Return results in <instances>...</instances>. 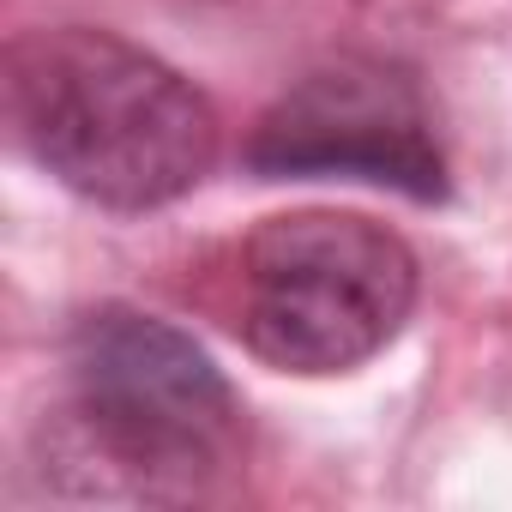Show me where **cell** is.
<instances>
[{
    "label": "cell",
    "instance_id": "1",
    "mask_svg": "<svg viewBox=\"0 0 512 512\" xmlns=\"http://www.w3.org/2000/svg\"><path fill=\"white\" fill-rule=\"evenodd\" d=\"M7 121L19 145L103 211H157L193 193L217 163V109L151 49L61 25L7 55Z\"/></svg>",
    "mask_w": 512,
    "mask_h": 512
},
{
    "label": "cell",
    "instance_id": "2",
    "mask_svg": "<svg viewBox=\"0 0 512 512\" xmlns=\"http://www.w3.org/2000/svg\"><path fill=\"white\" fill-rule=\"evenodd\" d=\"M67 380L79 452L103 464V488L181 500L235 452L241 410L229 380L157 314L91 308L67 338Z\"/></svg>",
    "mask_w": 512,
    "mask_h": 512
},
{
    "label": "cell",
    "instance_id": "3",
    "mask_svg": "<svg viewBox=\"0 0 512 512\" xmlns=\"http://www.w3.org/2000/svg\"><path fill=\"white\" fill-rule=\"evenodd\" d=\"M416 308V253L356 211H290L260 223L235 260V338L278 374H350L374 362Z\"/></svg>",
    "mask_w": 512,
    "mask_h": 512
},
{
    "label": "cell",
    "instance_id": "4",
    "mask_svg": "<svg viewBox=\"0 0 512 512\" xmlns=\"http://www.w3.org/2000/svg\"><path fill=\"white\" fill-rule=\"evenodd\" d=\"M247 169L266 181H368L416 205L446 199V151L416 73L380 55H338L302 73L247 139Z\"/></svg>",
    "mask_w": 512,
    "mask_h": 512
}]
</instances>
